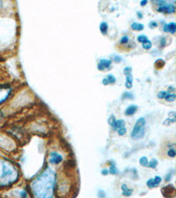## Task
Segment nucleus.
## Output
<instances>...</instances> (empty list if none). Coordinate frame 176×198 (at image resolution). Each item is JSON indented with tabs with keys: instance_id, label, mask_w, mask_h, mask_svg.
Instances as JSON below:
<instances>
[{
	"instance_id": "obj_1",
	"label": "nucleus",
	"mask_w": 176,
	"mask_h": 198,
	"mask_svg": "<svg viewBox=\"0 0 176 198\" xmlns=\"http://www.w3.org/2000/svg\"><path fill=\"white\" fill-rule=\"evenodd\" d=\"M144 125H145V119L144 117L139 118L137 121L133 129L131 131V137L133 139L137 140V139H141L144 136V134H145Z\"/></svg>"
},
{
	"instance_id": "obj_2",
	"label": "nucleus",
	"mask_w": 176,
	"mask_h": 198,
	"mask_svg": "<svg viewBox=\"0 0 176 198\" xmlns=\"http://www.w3.org/2000/svg\"><path fill=\"white\" fill-rule=\"evenodd\" d=\"M11 93V89L7 85H0V104L6 101Z\"/></svg>"
},
{
	"instance_id": "obj_3",
	"label": "nucleus",
	"mask_w": 176,
	"mask_h": 198,
	"mask_svg": "<svg viewBox=\"0 0 176 198\" xmlns=\"http://www.w3.org/2000/svg\"><path fill=\"white\" fill-rule=\"evenodd\" d=\"M158 11L160 13H174L175 12V7L174 5H165L162 4L159 6V7L158 8Z\"/></svg>"
},
{
	"instance_id": "obj_4",
	"label": "nucleus",
	"mask_w": 176,
	"mask_h": 198,
	"mask_svg": "<svg viewBox=\"0 0 176 198\" xmlns=\"http://www.w3.org/2000/svg\"><path fill=\"white\" fill-rule=\"evenodd\" d=\"M111 64H112V62L109 59H101L99 62L97 68L99 69V71H102L106 69H109L111 67Z\"/></svg>"
},
{
	"instance_id": "obj_5",
	"label": "nucleus",
	"mask_w": 176,
	"mask_h": 198,
	"mask_svg": "<svg viewBox=\"0 0 176 198\" xmlns=\"http://www.w3.org/2000/svg\"><path fill=\"white\" fill-rule=\"evenodd\" d=\"M49 156L51 157V159H49V162L51 164H54V165H56V164H59L60 162H62L63 160V157L56 153V152H50Z\"/></svg>"
},
{
	"instance_id": "obj_6",
	"label": "nucleus",
	"mask_w": 176,
	"mask_h": 198,
	"mask_svg": "<svg viewBox=\"0 0 176 198\" xmlns=\"http://www.w3.org/2000/svg\"><path fill=\"white\" fill-rule=\"evenodd\" d=\"M163 30H164L165 32H167V33H170V34H172V35H174L176 31L175 23H174V22H171V23H169V24H166V25L164 26Z\"/></svg>"
},
{
	"instance_id": "obj_7",
	"label": "nucleus",
	"mask_w": 176,
	"mask_h": 198,
	"mask_svg": "<svg viewBox=\"0 0 176 198\" xmlns=\"http://www.w3.org/2000/svg\"><path fill=\"white\" fill-rule=\"evenodd\" d=\"M13 170L10 169L6 164H4V165H3L2 175H1L2 178H5V177H7V176H11V175L13 174Z\"/></svg>"
},
{
	"instance_id": "obj_8",
	"label": "nucleus",
	"mask_w": 176,
	"mask_h": 198,
	"mask_svg": "<svg viewBox=\"0 0 176 198\" xmlns=\"http://www.w3.org/2000/svg\"><path fill=\"white\" fill-rule=\"evenodd\" d=\"M137 106L136 105H130L129 106H128L126 109H125V115H128V116H130V115H133L134 114L137 112Z\"/></svg>"
},
{
	"instance_id": "obj_9",
	"label": "nucleus",
	"mask_w": 176,
	"mask_h": 198,
	"mask_svg": "<svg viewBox=\"0 0 176 198\" xmlns=\"http://www.w3.org/2000/svg\"><path fill=\"white\" fill-rule=\"evenodd\" d=\"M122 195L124 196H130L133 193V189H129L126 184L122 185Z\"/></svg>"
},
{
	"instance_id": "obj_10",
	"label": "nucleus",
	"mask_w": 176,
	"mask_h": 198,
	"mask_svg": "<svg viewBox=\"0 0 176 198\" xmlns=\"http://www.w3.org/2000/svg\"><path fill=\"white\" fill-rule=\"evenodd\" d=\"M130 28H131L132 30H135V31H142V30H144V26L143 24H140V23L134 22V23L131 24Z\"/></svg>"
},
{
	"instance_id": "obj_11",
	"label": "nucleus",
	"mask_w": 176,
	"mask_h": 198,
	"mask_svg": "<svg viewBox=\"0 0 176 198\" xmlns=\"http://www.w3.org/2000/svg\"><path fill=\"white\" fill-rule=\"evenodd\" d=\"M132 84H133V78L131 74H129L126 76V83H125V86L128 89H130L132 87Z\"/></svg>"
},
{
	"instance_id": "obj_12",
	"label": "nucleus",
	"mask_w": 176,
	"mask_h": 198,
	"mask_svg": "<svg viewBox=\"0 0 176 198\" xmlns=\"http://www.w3.org/2000/svg\"><path fill=\"white\" fill-rule=\"evenodd\" d=\"M122 127H125V121L123 120H116L114 125L112 128L114 129V130H117L118 129Z\"/></svg>"
},
{
	"instance_id": "obj_13",
	"label": "nucleus",
	"mask_w": 176,
	"mask_h": 198,
	"mask_svg": "<svg viewBox=\"0 0 176 198\" xmlns=\"http://www.w3.org/2000/svg\"><path fill=\"white\" fill-rule=\"evenodd\" d=\"M107 29H108V25L107 22H101L99 25V30L101 32L102 35H107Z\"/></svg>"
},
{
	"instance_id": "obj_14",
	"label": "nucleus",
	"mask_w": 176,
	"mask_h": 198,
	"mask_svg": "<svg viewBox=\"0 0 176 198\" xmlns=\"http://www.w3.org/2000/svg\"><path fill=\"white\" fill-rule=\"evenodd\" d=\"M166 99L167 101H169V102H173L176 99V96L174 93H170V92H167V94L166 95V97L164 98Z\"/></svg>"
},
{
	"instance_id": "obj_15",
	"label": "nucleus",
	"mask_w": 176,
	"mask_h": 198,
	"mask_svg": "<svg viewBox=\"0 0 176 198\" xmlns=\"http://www.w3.org/2000/svg\"><path fill=\"white\" fill-rule=\"evenodd\" d=\"M142 46H143V49H144V50H151L152 46V42L150 40H147L145 43H142Z\"/></svg>"
},
{
	"instance_id": "obj_16",
	"label": "nucleus",
	"mask_w": 176,
	"mask_h": 198,
	"mask_svg": "<svg viewBox=\"0 0 176 198\" xmlns=\"http://www.w3.org/2000/svg\"><path fill=\"white\" fill-rule=\"evenodd\" d=\"M109 174H111L113 175L116 174L118 173V171L116 169V166H115V164L114 163H111V166H110V168H109Z\"/></svg>"
},
{
	"instance_id": "obj_17",
	"label": "nucleus",
	"mask_w": 176,
	"mask_h": 198,
	"mask_svg": "<svg viewBox=\"0 0 176 198\" xmlns=\"http://www.w3.org/2000/svg\"><path fill=\"white\" fill-rule=\"evenodd\" d=\"M158 164H159V162H158V160L157 159H152L150 162H148V166L149 167H151V168H155L157 166H158Z\"/></svg>"
},
{
	"instance_id": "obj_18",
	"label": "nucleus",
	"mask_w": 176,
	"mask_h": 198,
	"mask_svg": "<svg viewBox=\"0 0 176 198\" xmlns=\"http://www.w3.org/2000/svg\"><path fill=\"white\" fill-rule=\"evenodd\" d=\"M139 163H140L141 166H147L148 159L146 157H142L139 159Z\"/></svg>"
},
{
	"instance_id": "obj_19",
	"label": "nucleus",
	"mask_w": 176,
	"mask_h": 198,
	"mask_svg": "<svg viewBox=\"0 0 176 198\" xmlns=\"http://www.w3.org/2000/svg\"><path fill=\"white\" fill-rule=\"evenodd\" d=\"M147 40H148L147 36L144 35H138V37H137V41H138V43H145Z\"/></svg>"
},
{
	"instance_id": "obj_20",
	"label": "nucleus",
	"mask_w": 176,
	"mask_h": 198,
	"mask_svg": "<svg viewBox=\"0 0 176 198\" xmlns=\"http://www.w3.org/2000/svg\"><path fill=\"white\" fill-rule=\"evenodd\" d=\"M107 79L108 80V83H109V84H114V83H115V81H116V79H115V78H114V75H111V74L107 75Z\"/></svg>"
},
{
	"instance_id": "obj_21",
	"label": "nucleus",
	"mask_w": 176,
	"mask_h": 198,
	"mask_svg": "<svg viewBox=\"0 0 176 198\" xmlns=\"http://www.w3.org/2000/svg\"><path fill=\"white\" fill-rule=\"evenodd\" d=\"M146 185L148 186V188H150V189H152V188H156V186H155V183H154V181H153V179H150L149 181H147V182H146Z\"/></svg>"
},
{
	"instance_id": "obj_22",
	"label": "nucleus",
	"mask_w": 176,
	"mask_h": 198,
	"mask_svg": "<svg viewBox=\"0 0 176 198\" xmlns=\"http://www.w3.org/2000/svg\"><path fill=\"white\" fill-rule=\"evenodd\" d=\"M175 122V117H173L172 119H167V120L165 121L164 122H163V124L164 125H169V124H171V123H174Z\"/></svg>"
},
{
	"instance_id": "obj_23",
	"label": "nucleus",
	"mask_w": 176,
	"mask_h": 198,
	"mask_svg": "<svg viewBox=\"0 0 176 198\" xmlns=\"http://www.w3.org/2000/svg\"><path fill=\"white\" fill-rule=\"evenodd\" d=\"M122 98H123V99H125V98H127V99H133L134 96H133V94H132L131 92H125V93H124L123 95H122Z\"/></svg>"
},
{
	"instance_id": "obj_24",
	"label": "nucleus",
	"mask_w": 176,
	"mask_h": 198,
	"mask_svg": "<svg viewBox=\"0 0 176 198\" xmlns=\"http://www.w3.org/2000/svg\"><path fill=\"white\" fill-rule=\"evenodd\" d=\"M117 132H118V134H119V136H124V135L126 134V128L125 127H122V128H120V129H118L117 130H116Z\"/></svg>"
},
{
	"instance_id": "obj_25",
	"label": "nucleus",
	"mask_w": 176,
	"mask_h": 198,
	"mask_svg": "<svg viewBox=\"0 0 176 198\" xmlns=\"http://www.w3.org/2000/svg\"><path fill=\"white\" fill-rule=\"evenodd\" d=\"M115 121H116V120H115V117H114V115H111V116L108 118V123H109V125H110L111 127H113V126L114 125Z\"/></svg>"
},
{
	"instance_id": "obj_26",
	"label": "nucleus",
	"mask_w": 176,
	"mask_h": 198,
	"mask_svg": "<svg viewBox=\"0 0 176 198\" xmlns=\"http://www.w3.org/2000/svg\"><path fill=\"white\" fill-rule=\"evenodd\" d=\"M167 155L169 157H171V158H174L176 155V152H175V150L174 148L172 149H169L168 151H167Z\"/></svg>"
},
{
	"instance_id": "obj_27",
	"label": "nucleus",
	"mask_w": 176,
	"mask_h": 198,
	"mask_svg": "<svg viewBox=\"0 0 176 198\" xmlns=\"http://www.w3.org/2000/svg\"><path fill=\"white\" fill-rule=\"evenodd\" d=\"M153 181H154L155 186H156V187H158V186L159 185V183L161 182L162 179L160 176H155V178L153 179Z\"/></svg>"
},
{
	"instance_id": "obj_28",
	"label": "nucleus",
	"mask_w": 176,
	"mask_h": 198,
	"mask_svg": "<svg viewBox=\"0 0 176 198\" xmlns=\"http://www.w3.org/2000/svg\"><path fill=\"white\" fill-rule=\"evenodd\" d=\"M167 94V92H166V91H160V92H159V93H158V98H159V99H164V98L166 97Z\"/></svg>"
},
{
	"instance_id": "obj_29",
	"label": "nucleus",
	"mask_w": 176,
	"mask_h": 198,
	"mask_svg": "<svg viewBox=\"0 0 176 198\" xmlns=\"http://www.w3.org/2000/svg\"><path fill=\"white\" fill-rule=\"evenodd\" d=\"M131 72H132L131 67H125V68L123 69V73H124L125 76L129 75V74H131Z\"/></svg>"
},
{
	"instance_id": "obj_30",
	"label": "nucleus",
	"mask_w": 176,
	"mask_h": 198,
	"mask_svg": "<svg viewBox=\"0 0 176 198\" xmlns=\"http://www.w3.org/2000/svg\"><path fill=\"white\" fill-rule=\"evenodd\" d=\"M120 43H121V44H127V43H129V37H128V36H123V37L121 39Z\"/></svg>"
},
{
	"instance_id": "obj_31",
	"label": "nucleus",
	"mask_w": 176,
	"mask_h": 198,
	"mask_svg": "<svg viewBox=\"0 0 176 198\" xmlns=\"http://www.w3.org/2000/svg\"><path fill=\"white\" fill-rule=\"evenodd\" d=\"M113 60H114V62H116V63H119V62H121V61H122V58H121L120 57H117V56H114Z\"/></svg>"
},
{
	"instance_id": "obj_32",
	"label": "nucleus",
	"mask_w": 176,
	"mask_h": 198,
	"mask_svg": "<svg viewBox=\"0 0 176 198\" xmlns=\"http://www.w3.org/2000/svg\"><path fill=\"white\" fill-rule=\"evenodd\" d=\"M149 26H150V28H156V27L158 26V24H157L155 21H152L151 23H150V25H149Z\"/></svg>"
},
{
	"instance_id": "obj_33",
	"label": "nucleus",
	"mask_w": 176,
	"mask_h": 198,
	"mask_svg": "<svg viewBox=\"0 0 176 198\" xmlns=\"http://www.w3.org/2000/svg\"><path fill=\"white\" fill-rule=\"evenodd\" d=\"M98 196H99V197H104V196H106L105 192H104V191H103V190H100L98 193Z\"/></svg>"
},
{
	"instance_id": "obj_34",
	"label": "nucleus",
	"mask_w": 176,
	"mask_h": 198,
	"mask_svg": "<svg viewBox=\"0 0 176 198\" xmlns=\"http://www.w3.org/2000/svg\"><path fill=\"white\" fill-rule=\"evenodd\" d=\"M108 174H109L108 170L102 169V171H101V174H102V175H105V176H106V175H107Z\"/></svg>"
},
{
	"instance_id": "obj_35",
	"label": "nucleus",
	"mask_w": 176,
	"mask_h": 198,
	"mask_svg": "<svg viewBox=\"0 0 176 198\" xmlns=\"http://www.w3.org/2000/svg\"><path fill=\"white\" fill-rule=\"evenodd\" d=\"M148 3V0H142L140 2V5L141 6H146V4Z\"/></svg>"
},
{
	"instance_id": "obj_36",
	"label": "nucleus",
	"mask_w": 176,
	"mask_h": 198,
	"mask_svg": "<svg viewBox=\"0 0 176 198\" xmlns=\"http://www.w3.org/2000/svg\"><path fill=\"white\" fill-rule=\"evenodd\" d=\"M102 84H103L104 85H107L108 84H109V83H108V80L107 79V78H103V79H102Z\"/></svg>"
},
{
	"instance_id": "obj_37",
	"label": "nucleus",
	"mask_w": 176,
	"mask_h": 198,
	"mask_svg": "<svg viewBox=\"0 0 176 198\" xmlns=\"http://www.w3.org/2000/svg\"><path fill=\"white\" fill-rule=\"evenodd\" d=\"M160 47H164L165 46V43H166V39L163 37V38H161V41H160Z\"/></svg>"
},
{
	"instance_id": "obj_38",
	"label": "nucleus",
	"mask_w": 176,
	"mask_h": 198,
	"mask_svg": "<svg viewBox=\"0 0 176 198\" xmlns=\"http://www.w3.org/2000/svg\"><path fill=\"white\" fill-rule=\"evenodd\" d=\"M172 174H167V177H166V181H170V180H171V178H172Z\"/></svg>"
},
{
	"instance_id": "obj_39",
	"label": "nucleus",
	"mask_w": 176,
	"mask_h": 198,
	"mask_svg": "<svg viewBox=\"0 0 176 198\" xmlns=\"http://www.w3.org/2000/svg\"><path fill=\"white\" fill-rule=\"evenodd\" d=\"M21 196L22 197H27V196H28V195H27V193H26L25 191H22V192H21Z\"/></svg>"
},
{
	"instance_id": "obj_40",
	"label": "nucleus",
	"mask_w": 176,
	"mask_h": 198,
	"mask_svg": "<svg viewBox=\"0 0 176 198\" xmlns=\"http://www.w3.org/2000/svg\"><path fill=\"white\" fill-rule=\"evenodd\" d=\"M137 17H138V19H142V18H143V15H142V13H141L140 12L137 13Z\"/></svg>"
},
{
	"instance_id": "obj_41",
	"label": "nucleus",
	"mask_w": 176,
	"mask_h": 198,
	"mask_svg": "<svg viewBox=\"0 0 176 198\" xmlns=\"http://www.w3.org/2000/svg\"><path fill=\"white\" fill-rule=\"evenodd\" d=\"M3 6H4V2H3V0H0V10L2 9Z\"/></svg>"
},
{
	"instance_id": "obj_42",
	"label": "nucleus",
	"mask_w": 176,
	"mask_h": 198,
	"mask_svg": "<svg viewBox=\"0 0 176 198\" xmlns=\"http://www.w3.org/2000/svg\"><path fill=\"white\" fill-rule=\"evenodd\" d=\"M158 1H159V2L160 4H164V3L166 2V0H158Z\"/></svg>"
}]
</instances>
